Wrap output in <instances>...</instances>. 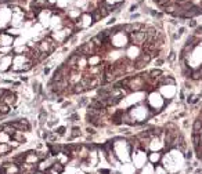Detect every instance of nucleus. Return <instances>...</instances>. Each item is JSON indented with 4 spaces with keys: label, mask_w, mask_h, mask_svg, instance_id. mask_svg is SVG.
I'll list each match as a JSON object with an SVG mask.
<instances>
[{
    "label": "nucleus",
    "mask_w": 202,
    "mask_h": 174,
    "mask_svg": "<svg viewBox=\"0 0 202 174\" xmlns=\"http://www.w3.org/2000/svg\"><path fill=\"white\" fill-rule=\"evenodd\" d=\"M192 130H194V133H202V122L200 120V119H197V120L194 122Z\"/></svg>",
    "instance_id": "nucleus-10"
},
{
    "label": "nucleus",
    "mask_w": 202,
    "mask_h": 174,
    "mask_svg": "<svg viewBox=\"0 0 202 174\" xmlns=\"http://www.w3.org/2000/svg\"><path fill=\"white\" fill-rule=\"evenodd\" d=\"M33 174H43V173H40V172H37V173H33Z\"/></svg>",
    "instance_id": "nucleus-25"
},
{
    "label": "nucleus",
    "mask_w": 202,
    "mask_h": 174,
    "mask_svg": "<svg viewBox=\"0 0 202 174\" xmlns=\"http://www.w3.org/2000/svg\"><path fill=\"white\" fill-rule=\"evenodd\" d=\"M10 124L15 128V130H20V131H29L31 130L29 122H28L25 118H21V119H17V120H14V122H10Z\"/></svg>",
    "instance_id": "nucleus-1"
},
{
    "label": "nucleus",
    "mask_w": 202,
    "mask_h": 174,
    "mask_svg": "<svg viewBox=\"0 0 202 174\" xmlns=\"http://www.w3.org/2000/svg\"><path fill=\"white\" fill-rule=\"evenodd\" d=\"M44 73H46V75H49V73H50V68H44Z\"/></svg>",
    "instance_id": "nucleus-22"
},
{
    "label": "nucleus",
    "mask_w": 202,
    "mask_h": 174,
    "mask_svg": "<svg viewBox=\"0 0 202 174\" xmlns=\"http://www.w3.org/2000/svg\"><path fill=\"white\" fill-rule=\"evenodd\" d=\"M3 167L6 169V174H20L21 173L20 164H15L14 162L12 163H4Z\"/></svg>",
    "instance_id": "nucleus-3"
},
{
    "label": "nucleus",
    "mask_w": 202,
    "mask_h": 174,
    "mask_svg": "<svg viewBox=\"0 0 202 174\" xmlns=\"http://www.w3.org/2000/svg\"><path fill=\"white\" fill-rule=\"evenodd\" d=\"M76 119H78V115H76V114H73V115L69 116V120H76Z\"/></svg>",
    "instance_id": "nucleus-17"
},
{
    "label": "nucleus",
    "mask_w": 202,
    "mask_h": 174,
    "mask_svg": "<svg viewBox=\"0 0 202 174\" xmlns=\"http://www.w3.org/2000/svg\"><path fill=\"white\" fill-rule=\"evenodd\" d=\"M161 157H162V155L161 153H158V152H151V153H148V156H147V159H148V162L150 163H158L159 160H161Z\"/></svg>",
    "instance_id": "nucleus-5"
},
{
    "label": "nucleus",
    "mask_w": 202,
    "mask_h": 174,
    "mask_svg": "<svg viewBox=\"0 0 202 174\" xmlns=\"http://www.w3.org/2000/svg\"><path fill=\"white\" fill-rule=\"evenodd\" d=\"M21 80L22 82H28V77L27 76H21Z\"/></svg>",
    "instance_id": "nucleus-23"
},
{
    "label": "nucleus",
    "mask_w": 202,
    "mask_h": 174,
    "mask_svg": "<svg viewBox=\"0 0 202 174\" xmlns=\"http://www.w3.org/2000/svg\"><path fill=\"white\" fill-rule=\"evenodd\" d=\"M24 131H20V130H15L14 131V134L11 135V140H15V141H18V143H25V137H24Z\"/></svg>",
    "instance_id": "nucleus-6"
},
{
    "label": "nucleus",
    "mask_w": 202,
    "mask_h": 174,
    "mask_svg": "<svg viewBox=\"0 0 202 174\" xmlns=\"http://www.w3.org/2000/svg\"><path fill=\"white\" fill-rule=\"evenodd\" d=\"M87 133H90V134H94L96 131H94V128H90V127H89V128H87Z\"/></svg>",
    "instance_id": "nucleus-21"
},
{
    "label": "nucleus",
    "mask_w": 202,
    "mask_h": 174,
    "mask_svg": "<svg viewBox=\"0 0 202 174\" xmlns=\"http://www.w3.org/2000/svg\"><path fill=\"white\" fill-rule=\"evenodd\" d=\"M46 116H47V114L44 111H42L40 112V115H39V119H40V122H44V119H46Z\"/></svg>",
    "instance_id": "nucleus-13"
},
{
    "label": "nucleus",
    "mask_w": 202,
    "mask_h": 174,
    "mask_svg": "<svg viewBox=\"0 0 202 174\" xmlns=\"http://www.w3.org/2000/svg\"><path fill=\"white\" fill-rule=\"evenodd\" d=\"M78 135H81V130H79V127H73L72 128V134H71V137H69V140H73V138L78 137Z\"/></svg>",
    "instance_id": "nucleus-11"
},
{
    "label": "nucleus",
    "mask_w": 202,
    "mask_h": 174,
    "mask_svg": "<svg viewBox=\"0 0 202 174\" xmlns=\"http://www.w3.org/2000/svg\"><path fill=\"white\" fill-rule=\"evenodd\" d=\"M175 58H176V54L175 53H170V56H169V61H170V62H173V61H175Z\"/></svg>",
    "instance_id": "nucleus-16"
},
{
    "label": "nucleus",
    "mask_w": 202,
    "mask_h": 174,
    "mask_svg": "<svg viewBox=\"0 0 202 174\" xmlns=\"http://www.w3.org/2000/svg\"><path fill=\"white\" fill-rule=\"evenodd\" d=\"M76 174H85V173H83V172H79V173H76Z\"/></svg>",
    "instance_id": "nucleus-24"
},
{
    "label": "nucleus",
    "mask_w": 202,
    "mask_h": 174,
    "mask_svg": "<svg viewBox=\"0 0 202 174\" xmlns=\"http://www.w3.org/2000/svg\"><path fill=\"white\" fill-rule=\"evenodd\" d=\"M2 102H4V104H7V105H10V106L15 105V104H17V94H14L12 91H10V90H8L7 94H6L2 98Z\"/></svg>",
    "instance_id": "nucleus-4"
},
{
    "label": "nucleus",
    "mask_w": 202,
    "mask_h": 174,
    "mask_svg": "<svg viewBox=\"0 0 202 174\" xmlns=\"http://www.w3.org/2000/svg\"><path fill=\"white\" fill-rule=\"evenodd\" d=\"M65 130H67V128L64 127V126H60V127L56 130V133L58 134V135H64V134H65Z\"/></svg>",
    "instance_id": "nucleus-12"
},
{
    "label": "nucleus",
    "mask_w": 202,
    "mask_h": 174,
    "mask_svg": "<svg viewBox=\"0 0 202 174\" xmlns=\"http://www.w3.org/2000/svg\"><path fill=\"white\" fill-rule=\"evenodd\" d=\"M12 151V148L8 144H0V156H4V155L10 153Z\"/></svg>",
    "instance_id": "nucleus-7"
},
{
    "label": "nucleus",
    "mask_w": 202,
    "mask_h": 174,
    "mask_svg": "<svg viewBox=\"0 0 202 174\" xmlns=\"http://www.w3.org/2000/svg\"><path fill=\"white\" fill-rule=\"evenodd\" d=\"M162 64H163V60H161V58L156 60V65H162Z\"/></svg>",
    "instance_id": "nucleus-20"
},
{
    "label": "nucleus",
    "mask_w": 202,
    "mask_h": 174,
    "mask_svg": "<svg viewBox=\"0 0 202 174\" xmlns=\"http://www.w3.org/2000/svg\"><path fill=\"white\" fill-rule=\"evenodd\" d=\"M145 31H139V32H131L130 33V40L134 44H144L145 43Z\"/></svg>",
    "instance_id": "nucleus-2"
},
{
    "label": "nucleus",
    "mask_w": 202,
    "mask_h": 174,
    "mask_svg": "<svg viewBox=\"0 0 202 174\" xmlns=\"http://www.w3.org/2000/svg\"><path fill=\"white\" fill-rule=\"evenodd\" d=\"M11 140V135L7 134L6 131H0V144H7Z\"/></svg>",
    "instance_id": "nucleus-9"
},
{
    "label": "nucleus",
    "mask_w": 202,
    "mask_h": 174,
    "mask_svg": "<svg viewBox=\"0 0 202 174\" xmlns=\"http://www.w3.org/2000/svg\"><path fill=\"white\" fill-rule=\"evenodd\" d=\"M0 102H2V97H0Z\"/></svg>",
    "instance_id": "nucleus-26"
},
{
    "label": "nucleus",
    "mask_w": 202,
    "mask_h": 174,
    "mask_svg": "<svg viewBox=\"0 0 202 174\" xmlns=\"http://www.w3.org/2000/svg\"><path fill=\"white\" fill-rule=\"evenodd\" d=\"M79 104H81V105H86V104H87V98H82V101L79 102Z\"/></svg>",
    "instance_id": "nucleus-18"
},
{
    "label": "nucleus",
    "mask_w": 202,
    "mask_h": 174,
    "mask_svg": "<svg viewBox=\"0 0 202 174\" xmlns=\"http://www.w3.org/2000/svg\"><path fill=\"white\" fill-rule=\"evenodd\" d=\"M191 157H192V151H187V152H185V159L190 160Z\"/></svg>",
    "instance_id": "nucleus-14"
},
{
    "label": "nucleus",
    "mask_w": 202,
    "mask_h": 174,
    "mask_svg": "<svg viewBox=\"0 0 202 174\" xmlns=\"http://www.w3.org/2000/svg\"><path fill=\"white\" fill-rule=\"evenodd\" d=\"M190 27H191V28L197 27V22H195V21H190Z\"/></svg>",
    "instance_id": "nucleus-19"
},
{
    "label": "nucleus",
    "mask_w": 202,
    "mask_h": 174,
    "mask_svg": "<svg viewBox=\"0 0 202 174\" xmlns=\"http://www.w3.org/2000/svg\"><path fill=\"white\" fill-rule=\"evenodd\" d=\"M10 105L4 104V102H0V116H6L10 114Z\"/></svg>",
    "instance_id": "nucleus-8"
},
{
    "label": "nucleus",
    "mask_w": 202,
    "mask_h": 174,
    "mask_svg": "<svg viewBox=\"0 0 202 174\" xmlns=\"http://www.w3.org/2000/svg\"><path fill=\"white\" fill-rule=\"evenodd\" d=\"M100 174H111V170H108V169H101V170H100Z\"/></svg>",
    "instance_id": "nucleus-15"
}]
</instances>
